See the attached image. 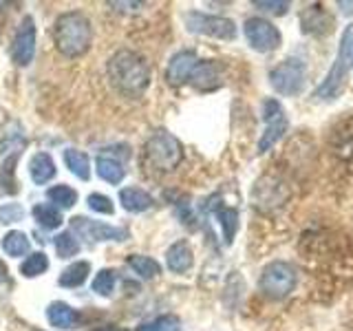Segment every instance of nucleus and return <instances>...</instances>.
I'll use <instances>...</instances> for the list:
<instances>
[{
    "label": "nucleus",
    "mask_w": 353,
    "mask_h": 331,
    "mask_svg": "<svg viewBox=\"0 0 353 331\" xmlns=\"http://www.w3.org/2000/svg\"><path fill=\"white\" fill-rule=\"evenodd\" d=\"M106 71L110 84L126 97H141L150 84V66L146 58L130 49H121L110 55Z\"/></svg>",
    "instance_id": "f257e3e1"
},
{
    "label": "nucleus",
    "mask_w": 353,
    "mask_h": 331,
    "mask_svg": "<svg viewBox=\"0 0 353 331\" xmlns=\"http://www.w3.org/2000/svg\"><path fill=\"white\" fill-rule=\"evenodd\" d=\"M53 40L55 47L66 58H80L88 51L93 42V27L80 11H66V14L58 16L53 25Z\"/></svg>",
    "instance_id": "f03ea898"
},
{
    "label": "nucleus",
    "mask_w": 353,
    "mask_h": 331,
    "mask_svg": "<svg viewBox=\"0 0 353 331\" xmlns=\"http://www.w3.org/2000/svg\"><path fill=\"white\" fill-rule=\"evenodd\" d=\"M353 66V25L347 27V31L342 33L340 40V49L336 55V62L331 66V71L327 73L325 82L316 88V97L318 99H336L342 95L345 86L349 82V69Z\"/></svg>",
    "instance_id": "7ed1b4c3"
},
{
    "label": "nucleus",
    "mask_w": 353,
    "mask_h": 331,
    "mask_svg": "<svg viewBox=\"0 0 353 331\" xmlns=\"http://www.w3.org/2000/svg\"><path fill=\"white\" fill-rule=\"evenodd\" d=\"M183 159V146L181 141L168 130H157L148 137L143 146V163L150 170L157 172H172Z\"/></svg>",
    "instance_id": "20e7f679"
},
{
    "label": "nucleus",
    "mask_w": 353,
    "mask_h": 331,
    "mask_svg": "<svg viewBox=\"0 0 353 331\" xmlns=\"http://www.w3.org/2000/svg\"><path fill=\"white\" fill-rule=\"evenodd\" d=\"M296 283H298V274L292 263L272 261L263 268L259 287L265 296L272 298V301H283V298H287L294 292Z\"/></svg>",
    "instance_id": "39448f33"
},
{
    "label": "nucleus",
    "mask_w": 353,
    "mask_h": 331,
    "mask_svg": "<svg viewBox=\"0 0 353 331\" xmlns=\"http://www.w3.org/2000/svg\"><path fill=\"white\" fill-rule=\"evenodd\" d=\"M307 82V71L305 64L298 58H287L281 64H276L270 73V84L279 95L294 97L301 95Z\"/></svg>",
    "instance_id": "423d86ee"
},
{
    "label": "nucleus",
    "mask_w": 353,
    "mask_h": 331,
    "mask_svg": "<svg viewBox=\"0 0 353 331\" xmlns=\"http://www.w3.org/2000/svg\"><path fill=\"white\" fill-rule=\"evenodd\" d=\"M183 20H185L188 31L199 33V36L228 40V42L236 38V25H234V20H230V18L203 14V11H188Z\"/></svg>",
    "instance_id": "0eeeda50"
},
{
    "label": "nucleus",
    "mask_w": 353,
    "mask_h": 331,
    "mask_svg": "<svg viewBox=\"0 0 353 331\" xmlns=\"http://www.w3.org/2000/svg\"><path fill=\"white\" fill-rule=\"evenodd\" d=\"M263 121H265V128H263V135L259 139V152H268L272 146H276V141H281L285 137L287 128H290V119H287V113L283 104L279 99H265L263 102Z\"/></svg>",
    "instance_id": "6e6552de"
},
{
    "label": "nucleus",
    "mask_w": 353,
    "mask_h": 331,
    "mask_svg": "<svg viewBox=\"0 0 353 331\" xmlns=\"http://www.w3.org/2000/svg\"><path fill=\"white\" fill-rule=\"evenodd\" d=\"M243 33H245V40L248 44L259 53H270V51H276L281 47L283 42V36L281 31L276 29L270 20L265 18H248L245 25H243Z\"/></svg>",
    "instance_id": "1a4fd4ad"
},
{
    "label": "nucleus",
    "mask_w": 353,
    "mask_h": 331,
    "mask_svg": "<svg viewBox=\"0 0 353 331\" xmlns=\"http://www.w3.org/2000/svg\"><path fill=\"white\" fill-rule=\"evenodd\" d=\"M71 230L73 234L88 243H102V241H126L128 230L117 228V225H106L99 221H91L86 217H73L71 219Z\"/></svg>",
    "instance_id": "9d476101"
},
{
    "label": "nucleus",
    "mask_w": 353,
    "mask_h": 331,
    "mask_svg": "<svg viewBox=\"0 0 353 331\" xmlns=\"http://www.w3.org/2000/svg\"><path fill=\"white\" fill-rule=\"evenodd\" d=\"M36 55V22L31 16L22 18L16 29V36L11 40V60L18 66H29Z\"/></svg>",
    "instance_id": "9b49d317"
},
{
    "label": "nucleus",
    "mask_w": 353,
    "mask_h": 331,
    "mask_svg": "<svg viewBox=\"0 0 353 331\" xmlns=\"http://www.w3.org/2000/svg\"><path fill=\"white\" fill-rule=\"evenodd\" d=\"M196 64H199V58H196L194 51L174 53L168 62V69H165V80H168L170 86H181L185 82H190Z\"/></svg>",
    "instance_id": "f8f14e48"
},
{
    "label": "nucleus",
    "mask_w": 353,
    "mask_h": 331,
    "mask_svg": "<svg viewBox=\"0 0 353 331\" xmlns=\"http://www.w3.org/2000/svg\"><path fill=\"white\" fill-rule=\"evenodd\" d=\"M190 84L201 93L216 91L219 86H223V73H221V66L214 60L199 62L196 69L192 71Z\"/></svg>",
    "instance_id": "ddd939ff"
},
{
    "label": "nucleus",
    "mask_w": 353,
    "mask_h": 331,
    "mask_svg": "<svg viewBox=\"0 0 353 331\" xmlns=\"http://www.w3.org/2000/svg\"><path fill=\"white\" fill-rule=\"evenodd\" d=\"M301 27L305 33H312V36H325V33H331V29H334V18L320 5H309L301 14Z\"/></svg>",
    "instance_id": "4468645a"
},
{
    "label": "nucleus",
    "mask_w": 353,
    "mask_h": 331,
    "mask_svg": "<svg viewBox=\"0 0 353 331\" xmlns=\"http://www.w3.org/2000/svg\"><path fill=\"white\" fill-rule=\"evenodd\" d=\"M165 265L174 274H185L194 265V252L188 241H176L165 252Z\"/></svg>",
    "instance_id": "2eb2a0df"
},
{
    "label": "nucleus",
    "mask_w": 353,
    "mask_h": 331,
    "mask_svg": "<svg viewBox=\"0 0 353 331\" xmlns=\"http://www.w3.org/2000/svg\"><path fill=\"white\" fill-rule=\"evenodd\" d=\"M95 170L99 174V179H104L110 185H117L124 181L126 177V168L115 154H108V152H99L95 157Z\"/></svg>",
    "instance_id": "dca6fc26"
},
{
    "label": "nucleus",
    "mask_w": 353,
    "mask_h": 331,
    "mask_svg": "<svg viewBox=\"0 0 353 331\" xmlns=\"http://www.w3.org/2000/svg\"><path fill=\"white\" fill-rule=\"evenodd\" d=\"M119 203L121 208L126 210V212H146L148 208H152V197L146 192V190H141V188H135V185H130V188H121L119 190Z\"/></svg>",
    "instance_id": "f3484780"
},
{
    "label": "nucleus",
    "mask_w": 353,
    "mask_h": 331,
    "mask_svg": "<svg viewBox=\"0 0 353 331\" xmlns=\"http://www.w3.org/2000/svg\"><path fill=\"white\" fill-rule=\"evenodd\" d=\"M29 172H31V179L38 185H42L53 179L58 168H55V161L51 159L49 152H36L29 161Z\"/></svg>",
    "instance_id": "a211bd4d"
},
{
    "label": "nucleus",
    "mask_w": 353,
    "mask_h": 331,
    "mask_svg": "<svg viewBox=\"0 0 353 331\" xmlns=\"http://www.w3.org/2000/svg\"><path fill=\"white\" fill-rule=\"evenodd\" d=\"M64 163H66V168L77 177V179H82V181L91 179V159H88L86 152L75 150V148H66L64 150Z\"/></svg>",
    "instance_id": "6ab92c4d"
},
{
    "label": "nucleus",
    "mask_w": 353,
    "mask_h": 331,
    "mask_svg": "<svg viewBox=\"0 0 353 331\" xmlns=\"http://www.w3.org/2000/svg\"><path fill=\"white\" fill-rule=\"evenodd\" d=\"M47 318H49V323L58 329H73L75 327V312L62 301H55L47 307Z\"/></svg>",
    "instance_id": "aec40b11"
},
{
    "label": "nucleus",
    "mask_w": 353,
    "mask_h": 331,
    "mask_svg": "<svg viewBox=\"0 0 353 331\" xmlns=\"http://www.w3.org/2000/svg\"><path fill=\"white\" fill-rule=\"evenodd\" d=\"M33 219H36V223L44 230H55L62 225V214L60 210L51 205V203H36L31 210Z\"/></svg>",
    "instance_id": "412c9836"
},
{
    "label": "nucleus",
    "mask_w": 353,
    "mask_h": 331,
    "mask_svg": "<svg viewBox=\"0 0 353 331\" xmlns=\"http://www.w3.org/2000/svg\"><path fill=\"white\" fill-rule=\"evenodd\" d=\"M18 157H20V152H7L3 166H0V188H3L7 194H16L18 192V183H16Z\"/></svg>",
    "instance_id": "4be33fe9"
},
{
    "label": "nucleus",
    "mask_w": 353,
    "mask_h": 331,
    "mask_svg": "<svg viewBox=\"0 0 353 331\" xmlns=\"http://www.w3.org/2000/svg\"><path fill=\"white\" fill-rule=\"evenodd\" d=\"M29 248H31V241L25 232H20V230H11L3 237V250H5L7 257H14V259L25 257V254L29 252Z\"/></svg>",
    "instance_id": "5701e85b"
},
{
    "label": "nucleus",
    "mask_w": 353,
    "mask_h": 331,
    "mask_svg": "<svg viewBox=\"0 0 353 331\" xmlns=\"http://www.w3.org/2000/svg\"><path fill=\"white\" fill-rule=\"evenodd\" d=\"M126 263L132 268V272L139 274L141 279H157V276L161 274V265L150 259V257H143V254H130V257L126 259Z\"/></svg>",
    "instance_id": "b1692460"
},
{
    "label": "nucleus",
    "mask_w": 353,
    "mask_h": 331,
    "mask_svg": "<svg viewBox=\"0 0 353 331\" xmlns=\"http://www.w3.org/2000/svg\"><path fill=\"white\" fill-rule=\"evenodd\" d=\"M88 274H91V265L86 261H75L60 274V285L73 290V287H80L88 279Z\"/></svg>",
    "instance_id": "393cba45"
},
{
    "label": "nucleus",
    "mask_w": 353,
    "mask_h": 331,
    "mask_svg": "<svg viewBox=\"0 0 353 331\" xmlns=\"http://www.w3.org/2000/svg\"><path fill=\"white\" fill-rule=\"evenodd\" d=\"M216 219L221 223V230H223V239L228 245H232V241L236 237V230H239V210L236 208H219L216 210Z\"/></svg>",
    "instance_id": "a878e982"
},
{
    "label": "nucleus",
    "mask_w": 353,
    "mask_h": 331,
    "mask_svg": "<svg viewBox=\"0 0 353 331\" xmlns=\"http://www.w3.org/2000/svg\"><path fill=\"white\" fill-rule=\"evenodd\" d=\"M47 197H49L51 203H55V208H58V210H69V208H73L77 203V192L66 183L49 188Z\"/></svg>",
    "instance_id": "bb28decb"
},
{
    "label": "nucleus",
    "mask_w": 353,
    "mask_h": 331,
    "mask_svg": "<svg viewBox=\"0 0 353 331\" xmlns=\"http://www.w3.org/2000/svg\"><path fill=\"white\" fill-rule=\"evenodd\" d=\"M49 270V259L44 252H33L29 257L22 261L20 265V274L25 276V279H36V276L44 274Z\"/></svg>",
    "instance_id": "cd10ccee"
},
{
    "label": "nucleus",
    "mask_w": 353,
    "mask_h": 331,
    "mask_svg": "<svg viewBox=\"0 0 353 331\" xmlns=\"http://www.w3.org/2000/svg\"><path fill=\"white\" fill-rule=\"evenodd\" d=\"M334 148L338 152V157H342L345 161H353V121L345 124V130L336 132Z\"/></svg>",
    "instance_id": "c85d7f7f"
},
{
    "label": "nucleus",
    "mask_w": 353,
    "mask_h": 331,
    "mask_svg": "<svg viewBox=\"0 0 353 331\" xmlns=\"http://www.w3.org/2000/svg\"><path fill=\"white\" fill-rule=\"evenodd\" d=\"M53 245H55V254H58L60 259H71L80 252V243L73 237V232H60V234L55 237Z\"/></svg>",
    "instance_id": "c756f323"
},
{
    "label": "nucleus",
    "mask_w": 353,
    "mask_h": 331,
    "mask_svg": "<svg viewBox=\"0 0 353 331\" xmlns=\"http://www.w3.org/2000/svg\"><path fill=\"white\" fill-rule=\"evenodd\" d=\"M179 329H181V320L172 314L159 316V318L148 320V323H141L137 327V331H179Z\"/></svg>",
    "instance_id": "7c9ffc66"
},
{
    "label": "nucleus",
    "mask_w": 353,
    "mask_h": 331,
    "mask_svg": "<svg viewBox=\"0 0 353 331\" xmlns=\"http://www.w3.org/2000/svg\"><path fill=\"white\" fill-rule=\"evenodd\" d=\"M115 281H117V274L113 270H99L93 279V292L99 296H110L115 290Z\"/></svg>",
    "instance_id": "2f4dec72"
},
{
    "label": "nucleus",
    "mask_w": 353,
    "mask_h": 331,
    "mask_svg": "<svg viewBox=\"0 0 353 331\" xmlns=\"http://www.w3.org/2000/svg\"><path fill=\"white\" fill-rule=\"evenodd\" d=\"M86 201H88V208H91L93 212H99V214H113L115 212V205L106 194L93 192V194H88Z\"/></svg>",
    "instance_id": "473e14b6"
},
{
    "label": "nucleus",
    "mask_w": 353,
    "mask_h": 331,
    "mask_svg": "<svg viewBox=\"0 0 353 331\" xmlns=\"http://www.w3.org/2000/svg\"><path fill=\"white\" fill-rule=\"evenodd\" d=\"M25 219V210H22L20 203H5L0 208V221L3 223H18V221Z\"/></svg>",
    "instance_id": "72a5a7b5"
},
{
    "label": "nucleus",
    "mask_w": 353,
    "mask_h": 331,
    "mask_svg": "<svg viewBox=\"0 0 353 331\" xmlns=\"http://www.w3.org/2000/svg\"><path fill=\"white\" fill-rule=\"evenodd\" d=\"M254 7L261 9V11H268V14H274V16H285L287 9H290V3L287 0H256Z\"/></svg>",
    "instance_id": "f704fd0d"
},
{
    "label": "nucleus",
    "mask_w": 353,
    "mask_h": 331,
    "mask_svg": "<svg viewBox=\"0 0 353 331\" xmlns=\"http://www.w3.org/2000/svg\"><path fill=\"white\" fill-rule=\"evenodd\" d=\"M110 7H121V9H124V11H135V9H139L141 7V3H108Z\"/></svg>",
    "instance_id": "c9c22d12"
},
{
    "label": "nucleus",
    "mask_w": 353,
    "mask_h": 331,
    "mask_svg": "<svg viewBox=\"0 0 353 331\" xmlns=\"http://www.w3.org/2000/svg\"><path fill=\"white\" fill-rule=\"evenodd\" d=\"M0 283H7L9 285V270H7V265L0 261Z\"/></svg>",
    "instance_id": "e433bc0d"
},
{
    "label": "nucleus",
    "mask_w": 353,
    "mask_h": 331,
    "mask_svg": "<svg viewBox=\"0 0 353 331\" xmlns=\"http://www.w3.org/2000/svg\"><path fill=\"white\" fill-rule=\"evenodd\" d=\"M338 7H345V9H342V11H345V14H353V3H338Z\"/></svg>",
    "instance_id": "4c0bfd02"
},
{
    "label": "nucleus",
    "mask_w": 353,
    "mask_h": 331,
    "mask_svg": "<svg viewBox=\"0 0 353 331\" xmlns=\"http://www.w3.org/2000/svg\"><path fill=\"white\" fill-rule=\"evenodd\" d=\"M99 331H126V329H99Z\"/></svg>",
    "instance_id": "58836bf2"
}]
</instances>
